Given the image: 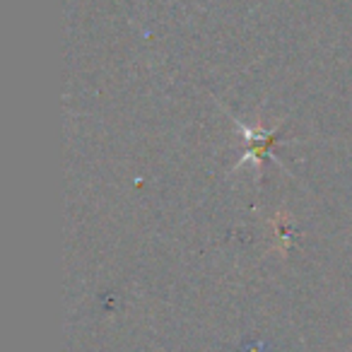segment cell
<instances>
[{
  "label": "cell",
  "mask_w": 352,
  "mask_h": 352,
  "mask_svg": "<svg viewBox=\"0 0 352 352\" xmlns=\"http://www.w3.org/2000/svg\"><path fill=\"white\" fill-rule=\"evenodd\" d=\"M232 123L239 128L241 135H244V140L249 142V150H246L244 157L236 162L234 169H239V166H244V164H251L256 171H261V164H263V160L268 157L270 145H273L275 135H278V128L246 126V123H241L239 118H234V116H232Z\"/></svg>",
  "instance_id": "cell-1"
}]
</instances>
